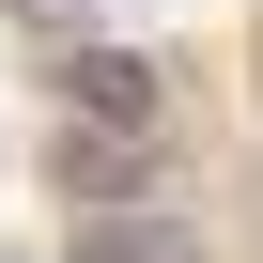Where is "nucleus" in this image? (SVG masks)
Wrapping results in <instances>:
<instances>
[{"label": "nucleus", "instance_id": "f03ea898", "mask_svg": "<svg viewBox=\"0 0 263 263\" xmlns=\"http://www.w3.org/2000/svg\"><path fill=\"white\" fill-rule=\"evenodd\" d=\"M78 263H201V217L186 201H93L78 217Z\"/></svg>", "mask_w": 263, "mask_h": 263}, {"label": "nucleus", "instance_id": "7ed1b4c3", "mask_svg": "<svg viewBox=\"0 0 263 263\" xmlns=\"http://www.w3.org/2000/svg\"><path fill=\"white\" fill-rule=\"evenodd\" d=\"M16 16H31L47 47H78V31H93V0H16Z\"/></svg>", "mask_w": 263, "mask_h": 263}, {"label": "nucleus", "instance_id": "f257e3e1", "mask_svg": "<svg viewBox=\"0 0 263 263\" xmlns=\"http://www.w3.org/2000/svg\"><path fill=\"white\" fill-rule=\"evenodd\" d=\"M62 124H78V140H140V155H155V124H171V62L78 31V47H62Z\"/></svg>", "mask_w": 263, "mask_h": 263}]
</instances>
